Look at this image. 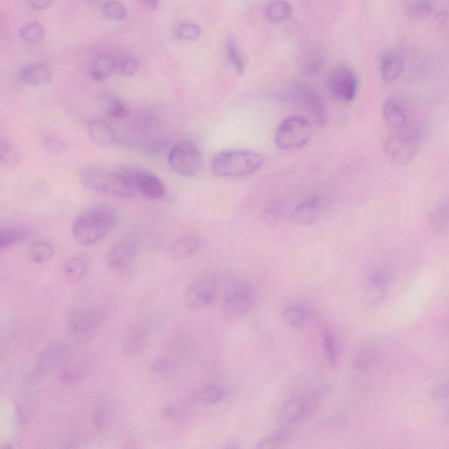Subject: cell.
Masks as SVG:
<instances>
[{
  "label": "cell",
  "instance_id": "cell-1",
  "mask_svg": "<svg viewBox=\"0 0 449 449\" xmlns=\"http://www.w3.org/2000/svg\"><path fill=\"white\" fill-rule=\"evenodd\" d=\"M82 186L95 194L120 199H132L137 194L131 181L122 169L116 171L107 168L89 166L79 172Z\"/></svg>",
  "mask_w": 449,
  "mask_h": 449
},
{
  "label": "cell",
  "instance_id": "cell-2",
  "mask_svg": "<svg viewBox=\"0 0 449 449\" xmlns=\"http://www.w3.org/2000/svg\"><path fill=\"white\" fill-rule=\"evenodd\" d=\"M116 211L108 206H97L79 216L73 226L75 241L84 246L100 243L117 223Z\"/></svg>",
  "mask_w": 449,
  "mask_h": 449
},
{
  "label": "cell",
  "instance_id": "cell-3",
  "mask_svg": "<svg viewBox=\"0 0 449 449\" xmlns=\"http://www.w3.org/2000/svg\"><path fill=\"white\" fill-rule=\"evenodd\" d=\"M263 164L262 154L250 150H226L211 162L215 176L221 179H244L258 171Z\"/></svg>",
  "mask_w": 449,
  "mask_h": 449
},
{
  "label": "cell",
  "instance_id": "cell-4",
  "mask_svg": "<svg viewBox=\"0 0 449 449\" xmlns=\"http://www.w3.org/2000/svg\"><path fill=\"white\" fill-rule=\"evenodd\" d=\"M424 137L421 127L410 123L402 130L391 131L384 143V152L396 164H408L416 156Z\"/></svg>",
  "mask_w": 449,
  "mask_h": 449
},
{
  "label": "cell",
  "instance_id": "cell-5",
  "mask_svg": "<svg viewBox=\"0 0 449 449\" xmlns=\"http://www.w3.org/2000/svg\"><path fill=\"white\" fill-rule=\"evenodd\" d=\"M312 134V128L307 119L290 116L278 126L275 134V142L281 149H297L307 144Z\"/></svg>",
  "mask_w": 449,
  "mask_h": 449
},
{
  "label": "cell",
  "instance_id": "cell-6",
  "mask_svg": "<svg viewBox=\"0 0 449 449\" xmlns=\"http://www.w3.org/2000/svg\"><path fill=\"white\" fill-rule=\"evenodd\" d=\"M169 165L177 175L194 177L201 171L203 157L198 146L190 142L173 147L169 154Z\"/></svg>",
  "mask_w": 449,
  "mask_h": 449
},
{
  "label": "cell",
  "instance_id": "cell-7",
  "mask_svg": "<svg viewBox=\"0 0 449 449\" xmlns=\"http://www.w3.org/2000/svg\"><path fill=\"white\" fill-rule=\"evenodd\" d=\"M258 304V293L248 282L233 285L226 294L222 310L230 318H240L247 315Z\"/></svg>",
  "mask_w": 449,
  "mask_h": 449
},
{
  "label": "cell",
  "instance_id": "cell-8",
  "mask_svg": "<svg viewBox=\"0 0 449 449\" xmlns=\"http://www.w3.org/2000/svg\"><path fill=\"white\" fill-rule=\"evenodd\" d=\"M217 289L216 275L210 273L200 275L184 292V304L191 310H202L213 303Z\"/></svg>",
  "mask_w": 449,
  "mask_h": 449
},
{
  "label": "cell",
  "instance_id": "cell-9",
  "mask_svg": "<svg viewBox=\"0 0 449 449\" xmlns=\"http://www.w3.org/2000/svg\"><path fill=\"white\" fill-rule=\"evenodd\" d=\"M319 394L299 395L290 398L281 410V421L287 428L309 421L318 405Z\"/></svg>",
  "mask_w": 449,
  "mask_h": 449
},
{
  "label": "cell",
  "instance_id": "cell-10",
  "mask_svg": "<svg viewBox=\"0 0 449 449\" xmlns=\"http://www.w3.org/2000/svg\"><path fill=\"white\" fill-rule=\"evenodd\" d=\"M107 315V312L100 305H85L75 309L68 319V329L75 335L89 334L105 322Z\"/></svg>",
  "mask_w": 449,
  "mask_h": 449
},
{
  "label": "cell",
  "instance_id": "cell-11",
  "mask_svg": "<svg viewBox=\"0 0 449 449\" xmlns=\"http://www.w3.org/2000/svg\"><path fill=\"white\" fill-rule=\"evenodd\" d=\"M329 88L337 99L351 102L356 99L359 81L354 71L348 66H338L332 71Z\"/></svg>",
  "mask_w": 449,
  "mask_h": 449
},
{
  "label": "cell",
  "instance_id": "cell-12",
  "mask_svg": "<svg viewBox=\"0 0 449 449\" xmlns=\"http://www.w3.org/2000/svg\"><path fill=\"white\" fill-rule=\"evenodd\" d=\"M122 171L125 173L139 194L150 199L164 198V184L153 173L133 168H124Z\"/></svg>",
  "mask_w": 449,
  "mask_h": 449
},
{
  "label": "cell",
  "instance_id": "cell-13",
  "mask_svg": "<svg viewBox=\"0 0 449 449\" xmlns=\"http://www.w3.org/2000/svg\"><path fill=\"white\" fill-rule=\"evenodd\" d=\"M141 243L134 237H127L115 243L109 251L107 262L111 269L116 271H123L127 269L137 259Z\"/></svg>",
  "mask_w": 449,
  "mask_h": 449
},
{
  "label": "cell",
  "instance_id": "cell-14",
  "mask_svg": "<svg viewBox=\"0 0 449 449\" xmlns=\"http://www.w3.org/2000/svg\"><path fill=\"white\" fill-rule=\"evenodd\" d=\"M391 278L383 271H377L369 278L362 294V305L365 309H375L386 300L391 289Z\"/></svg>",
  "mask_w": 449,
  "mask_h": 449
},
{
  "label": "cell",
  "instance_id": "cell-15",
  "mask_svg": "<svg viewBox=\"0 0 449 449\" xmlns=\"http://www.w3.org/2000/svg\"><path fill=\"white\" fill-rule=\"evenodd\" d=\"M70 348L65 343L56 342L41 353L35 367L36 376H44L63 364L69 356Z\"/></svg>",
  "mask_w": 449,
  "mask_h": 449
},
{
  "label": "cell",
  "instance_id": "cell-16",
  "mask_svg": "<svg viewBox=\"0 0 449 449\" xmlns=\"http://www.w3.org/2000/svg\"><path fill=\"white\" fill-rule=\"evenodd\" d=\"M296 96L302 107L310 115L316 125L319 127L327 125L328 120L327 107L318 93L311 88L300 86L297 89Z\"/></svg>",
  "mask_w": 449,
  "mask_h": 449
},
{
  "label": "cell",
  "instance_id": "cell-17",
  "mask_svg": "<svg viewBox=\"0 0 449 449\" xmlns=\"http://www.w3.org/2000/svg\"><path fill=\"white\" fill-rule=\"evenodd\" d=\"M151 335V327L148 323L134 324L127 331L123 341V354L127 358L137 356L148 344Z\"/></svg>",
  "mask_w": 449,
  "mask_h": 449
},
{
  "label": "cell",
  "instance_id": "cell-18",
  "mask_svg": "<svg viewBox=\"0 0 449 449\" xmlns=\"http://www.w3.org/2000/svg\"><path fill=\"white\" fill-rule=\"evenodd\" d=\"M322 200L316 196L309 198L297 206L290 213V221L299 226H309L318 220L322 214Z\"/></svg>",
  "mask_w": 449,
  "mask_h": 449
},
{
  "label": "cell",
  "instance_id": "cell-19",
  "mask_svg": "<svg viewBox=\"0 0 449 449\" xmlns=\"http://www.w3.org/2000/svg\"><path fill=\"white\" fill-rule=\"evenodd\" d=\"M383 118L391 131L402 130L409 125L408 113L395 97H389L383 105Z\"/></svg>",
  "mask_w": 449,
  "mask_h": 449
},
{
  "label": "cell",
  "instance_id": "cell-20",
  "mask_svg": "<svg viewBox=\"0 0 449 449\" xmlns=\"http://www.w3.org/2000/svg\"><path fill=\"white\" fill-rule=\"evenodd\" d=\"M203 245L202 238L196 235H186L173 241L169 247V255L176 261L191 258Z\"/></svg>",
  "mask_w": 449,
  "mask_h": 449
},
{
  "label": "cell",
  "instance_id": "cell-21",
  "mask_svg": "<svg viewBox=\"0 0 449 449\" xmlns=\"http://www.w3.org/2000/svg\"><path fill=\"white\" fill-rule=\"evenodd\" d=\"M19 78L25 85L41 86L50 84L53 74L51 68L47 64L30 63L21 70Z\"/></svg>",
  "mask_w": 449,
  "mask_h": 449
},
{
  "label": "cell",
  "instance_id": "cell-22",
  "mask_svg": "<svg viewBox=\"0 0 449 449\" xmlns=\"http://www.w3.org/2000/svg\"><path fill=\"white\" fill-rule=\"evenodd\" d=\"M88 130L90 139L96 145L109 147L117 142L116 132L107 122L93 120L89 123Z\"/></svg>",
  "mask_w": 449,
  "mask_h": 449
},
{
  "label": "cell",
  "instance_id": "cell-23",
  "mask_svg": "<svg viewBox=\"0 0 449 449\" xmlns=\"http://www.w3.org/2000/svg\"><path fill=\"white\" fill-rule=\"evenodd\" d=\"M403 62L401 56L397 53H387L383 56L380 63V74L383 80L386 83L397 80L402 73Z\"/></svg>",
  "mask_w": 449,
  "mask_h": 449
},
{
  "label": "cell",
  "instance_id": "cell-24",
  "mask_svg": "<svg viewBox=\"0 0 449 449\" xmlns=\"http://www.w3.org/2000/svg\"><path fill=\"white\" fill-rule=\"evenodd\" d=\"M33 230L29 226H19L0 229V250L23 243L31 236Z\"/></svg>",
  "mask_w": 449,
  "mask_h": 449
},
{
  "label": "cell",
  "instance_id": "cell-25",
  "mask_svg": "<svg viewBox=\"0 0 449 449\" xmlns=\"http://www.w3.org/2000/svg\"><path fill=\"white\" fill-rule=\"evenodd\" d=\"M226 391L221 384L209 383L198 389L194 394V401L202 405H215L226 398Z\"/></svg>",
  "mask_w": 449,
  "mask_h": 449
},
{
  "label": "cell",
  "instance_id": "cell-26",
  "mask_svg": "<svg viewBox=\"0 0 449 449\" xmlns=\"http://www.w3.org/2000/svg\"><path fill=\"white\" fill-rule=\"evenodd\" d=\"M118 58L103 55L97 56L90 67V75L96 81H104L117 71Z\"/></svg>",
  "mask_w": 449,
  "mask_h": 449
},
{
  "label": "cell",
  "instance_id": "cell-27",
  "mask_svg": "<svg viewBox=\"0 0 449 449\" xmlns=\"http://www.w3.org/2000/svg\"><path fill=\"white\" fill-rule=\"evenodd\" d=\"M90 268L88 256L78 255L73 256L64 263V273L74 281H81L89 273Z\"/></svg>",
  "mask_w": 449,
  "mask_h": 449
},
{
  "label": "cell",
  "instance_id": "cell-28",
  "mask_svg": "<svg viewBox=\"0 0 449 449\" xmlns=\"http://www.w3.org/2000/svg\"><path fill=\"white\" fill-rule=\"evenodd\" d=\"M292 14V7L285 0H274L266 9L268 20L274 24L282 23L289 20Z\"/></svg>",
  "mask_w": 449,
  "mask_h": 449
},
{
  "label": "cell",
  "instance_id": "cell-29",
  "mask_svg": "<svg viewBox=\"0 0 449 449\" xmlns=\"http://www.w3.org/2000/svg\"><path fill=\"white\" fill-rule=\"evenodd\" d=\"M282 317L286 324L292 328H301L304 327L307 320V311L300 305H290L285 308Z\"/></svg>",
  "mask_w": 449,
  "mask_h": 449
},
{
  "label": "cell",
  "instance_id": "cell-30",
  "mask_svg": "<svg viewBox=\"0 0 449 449\" xmlns=\"http://www.w3.org/2000/svg\"><path fill=\"white\" fill-rule=\"evenodd\" d=\"M30 258L38 264L50 262L55 255L53 245L46 241H38L29 248Z\"/></svg>",
  "mask_w": 449,
  "mask_h": 449
},
{
  "label": "cell",
  "instance_id": "cell-31",
  "mask_svg": "<svg viewBox=\"0 0 449 449\" xmlns=\"http://www.w3.org/2000/svg\"><path fill=\"white\" fill-rule=\"evenodd\" d=\"M21 154L16 146L5 139H0V164L14 167L20 164Z\"/></svg>",
  "mask_w": 449,
  "mask_h": 449
},
{
  "label": "cell",
  "instance_id": "cell-32",
  "mask_svg": "<svg viewBox=\"0 0 449 449\" xmlns=\"http://www.w3.org/2000/svg\"><path fill=\"white\" fill-rule=\"evenodd\" d=\"M22 41L26 44L35 45L43 41L45 37V28L40 22L33 21L22 26L20 31Z\"/></svg>",
  "mask_w": 449,
  "mask_h": 449
},
{
  "label": "cell",
  "instance_id": "cell-33",
  "mask_svg": "<svg viewBox=\"0 0 449 449\" xmlns=\"http://www.w3.org/2000/svg\"><path fill=\"white\" fill-rule=\"evenodd\" d=\"M376 350L372 347H364L357 351L354 354L353 364L354 367L359 371H365L371 368L377 360Z\"/></svg>",
  "mask_w": 449,
  "mask_h": 449
},
{
  "label": "cell",
  "instance_id": "cell-34",
  "mask_svg": "<svg viewBox=\"0 0 449 449\" xmlns=\"http://www.w3.org/2000/svg\"><path fill=\"white\" fill-rule=\"evenodd\" d=\"M435 9L432 0H410L407 14L413 20H422L431 14Z\"/></svg>",
  "mask_w": 449,
  "mask_h": 449
},
{
  "label": "cell",
  "instance_id": "cell-35",
  "mask_svg": "<svg viewBox=\"0 0 449 449\" xmlns=\"http://www.w3.org/2000/svg\"><path fill=\"white\" fill-rule=\"evenodd\" d=\"M290 433L282 430L277 433H271V435L263 438L256 444V448L261 449H275L285 446L290 440Z\"/></svg>",
  "mask_w": 449,
  "mask_h": 449
},
{
  "label": "cell",
  "instance_id": "cell-36",
  "mask_svg": "<svg viewBox=\"0 0 449 449\" xmlns=\"http://www.w3.org/2000/svg\"><path fill=\"white\" fill-rule=\"evenodd\" d=\"M112 421L110 407L104 403H99L95 407L93 413V423L94 428L99 432H103L107 429Z\"/></svg>",
  "mask_w": 449,
  "mask_h": 449
},
{
  "label": "cell",
  "instance_id": "cell-37",
  "mask_svg": "<svg viewBox=\"0 0 449 449\" xmlns=\"http://www.w3.org/2000/svg\"><path fill=\"white\" fill-rule=\"evenodd\" d=\"M104 111L109 118L120 120L128 115L127 107L122 100L115 97H107L104 102Z\"/></svg>",
  "mask_w": 449,
  "mask_h": 449
},
{
  "label": "cell",
  "instance_id": "cell-38",
  "mask_svg": "<svg viewBox=\"0 0 449 449\" xmlns=\"http://www.w3.org/2000/svg\"><path fill=\"white\" fill-rule=\"evenodd\" d=\"M192 408V403L189 400H179V401L173 402L169 403L164 408V414L165 417L169 418V420H177L186 416L188 413H191Z\"/></svg>",
  "mask_w": 449,
  "mask_h": 449
},
{
  "label": "cell",
  "instance_id": "cell-39",
  "mask_svg": "<svg viewBox=\"0 0 449 449\" xmlns=\"http://www.w3.org/2000/svg\"><path fill=\"white\" fill-rule=\"evenodd\" d=\"M324 56L319 53H310L300 63L301 70L307 75H315L319 73L324 65Z\"/></svg>",
  "mask_w": 449,
  "mask_h": 449
},
{
  "label": "cell",
  "instance_id": "cell-40",
  "mask_svg": "<svg viewBox=\"0 0 449 449\" xmlns=\"http://www.w3.org/2000/svg\"><path fill=\"white\" fill-rule=\"evenodd\" d=\"M448 204H443L435 211L432 215L431 223L433 228L436 232L443 233L448 229Z\"/></svg>",
  "mask_w": 449,
  "mask_h": 449
},
{
  "label": "cell",
  "instance_id": "cell-41",
  "mask_svg": "<svg viewBox=\"0 0 449 449\" xmlns=\"http://www.w3.org/2000/svg\"><path fill=\"white\" fill-rule=\"evenodd\" d=\"M323 347L328 364L331 365L335 364V362L337 361L338 351L337 342H335L334 335L332 332L327 331L324 334Z\"/></svg>",
  "mask_w": 449,
  "mask_h": 449
},
{
  "label": "cell",
  "instance_id": "cell-42",
  "mask_svg": "<svg viewBox=\"0 0 449 449\" xmlns=\"http://www.w3.org/2000/svg\"><path fill=\"white\" fill-rule=\"evenodd\" d=\"M104 14L105 16L113 21H123L127 16V9L122 3L111 0L105 4L104 6Z\"/></svg>",
  "mask_w": 449,
  "mask_h": 449
},
{
  "label": "cell",
  "instance_id": "cell-43",
  "mask_svg": "<svg viewBox=\"0 0 449 449\" xmlns=\"http://www.w3.org/2000/svg\"><path fill=\"white\" fill-rule=\"evenodd\" d=\"M138 70L139 63L137 59L132 58V56L118 58L117 73L125 75V77H132L137 73Z\"/></svg>",
  "mask_w": 449,
  "mask_h": 449
},
{
  "label": "cell",
  "instance_id": "cell-44",
  "mask_svg": "<svg viewBox=\"0 0 449 449\" xmlns=\"http://www.w3.org/2000/svg\"><path fill=\"white\" fill-rule=\"evenodd\" d=\"M175 362L168 357H158L150 366V371L157 375H167L174 371Z\"/></svg>",
  "mask_w": 449,
  "mask_h": 449
},
{
  "label": "cell",
  "instance_id": "cell-45",
  "mask_svg": "<svg viewBox=\"0 0 449 449\" xmlns=\"http://www.w3.org/2000/svg\"><path fill=\"white\" fill-rule=\"evenodd\" d=\"M201 35V29L197 24L184 23L176 30V36L181 40L195 41Z\"/></svg>",
  "mask_w": 449,
  "mask_h": 449
},
{
  "label": "cell",
  "instance_id": "cell-46",
  "mask_svg": "<svg viewBox=\"0 0 449 449\" xmlns=\"http://www.w3.org/2000/svg\"><path fill=\"white\" fill-rule=\"evenodd\" d=\"M226 52H228L229 61L232 65L235 67L238 73H243L245 69L244 62L236 45L232 40H229L226 43Z\"/></svg>",
  "mask_w": 449,
  "mask_h": 449
},
{
  "label": "cell",
  "instance_id": "cell-47",
  "mask_svg": "<svg viewBox=\"0 0 449 449\" xmlns=\"http://www.w3.org/2000/svg\"><path fill=\"white\" fill-rule=\"evenodd\" d=\"M431 396L436 401H443L448 398V386L446 384H439L433 389Z\"/></svg>",
  "mask_w": 449,
  "mask_h": 449
},
{
  "label": "cell",
  "instance_id": "cell-48",
  "mask_svg": "<svg viewBox=\"0 0 449 449\" xmlns=\"http://www.w3.org/2000/svg\"><path fill=\"white\" fill-rule=\"evenodd\" d=\"M28 2L33 10L43 11L51 6L54 0H28Z\"/></svg>",
  "mask_w": 449,
  "mask_h": 449
},
{
  "label": "cell",
  "instance_id": "cell-49",
  "mask_svg": "<svg viewBox=\"0 0 449 449\" xmlns=\"http://www.w3.org/2000/svg\"><path fill=\"white\" fill-rule=\"evenodd\" d=\"M147 5H148L151 9H157L159 3L158 0H145Z\"/></svg>",
  "mask_w": 449,
  "mask_h": 449
},
{
  "label": "cell",
  "instance_id": "cell-50",
  "mask_svg": "<svg viewBox=\"0 0 449 449\" xmlns=\"http://www.w3.org/2000/svg\"><path fill=\"white\" fill-rule=\"evenodd\" d=\"M90 1H93V0H90Z\"/></svg>",
  "mask_w": 449,
  "mask_h": 449
}]
</instances>
